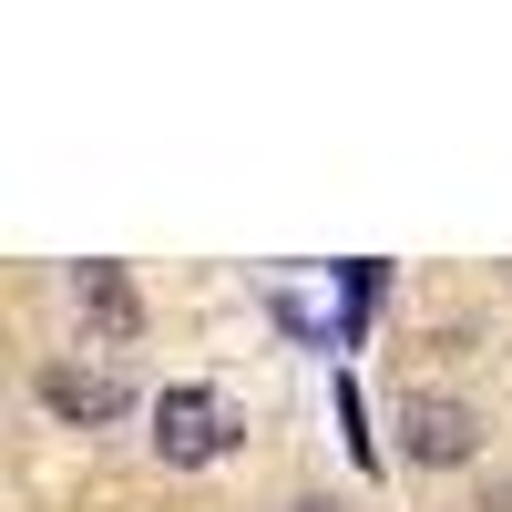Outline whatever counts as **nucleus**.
<instances>
[{
  "instance_id": "obj_1",
  "label": "nucleus",
  "mask_w": 512,
  "mask_h": 512,
  "mask_svg": "<svg viewBox=\"0 0 512 512\" xmlns=\"http://www.w3.org/2000/svg\"><path fill=\"white\" fill-rule=\"evenodd\" d=\"M154 451L175 461V472H205V461L236 451V410H226L216 390H195V379H185V390L154 400Z\"/></svg>"
},
{
  "instance_id": "obj_2",
  "label": "nucleus",
  "mask_w": 512,
  "mask_h": 512,
  "mask_svg": "<svg viewBox=\"0 0 512 512\" xmlns=\"http://www.w3.org/2000/svg\"><path fill=\"white\" fill-rule=\"evenodd\" d=\"M400 451L420 461V472H451V461L482 451V410L451 400V390H410L400 400Z\"/></svg>"
},
{
  "instance_id": "obj_3",
  "label": "nucleus",
  "mask_w": 512,
  "mask_h": 512,
  "mask_svg": "<svg viewBox=\"0 0 512 512\" xmlns=\"http://www.w3.org/2000/svg\"><path fill=\"white\" fill-rule=\"evenodd\" d=\"M41 410H52V420H113V410H123V379L52 359V369H41Z\"/></svg>"
},
{
  "instance_id": "obj_4",
  "label": "nucleus",
  "mask_w": 512,
  "mask_h": 512,
  "mask_svg": "<svg viewBox=\"0 0 512 512\" xmlns=\"http://www.w3.org/2000/svg\"><path fill=\"white\" fill-rule=\"evenodd\" d=\"M72 297H82V318H93L103 338H134V328H144V297L123 287V267H82Z\"/></svg>"
},
{
  "instance_id": "obj_5",
  "label": "nucleus",
  "mask_w": 512,
  "mask_h": 512,
  "mask_svg": "<svg viewBox=\"0 0 512 512\" xmlns=\"http://www.w3.org/2000/svg\"><path fill=\"white\" fill-rule=\"evenodd\" d=\"M297 512H338V502H297Z\"/></svg>"
}]
</instances>
